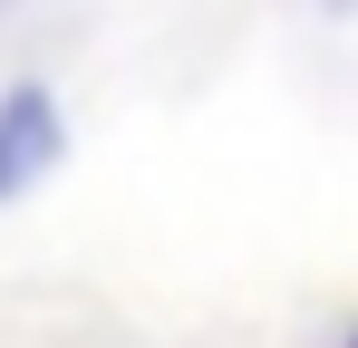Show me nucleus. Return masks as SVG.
<instances>
[{
	"label": "nucleus",
	"mask_w": 358,
	"mask_h": 348,
	"mask_svg": "<svg viewBox=\"0 0 358 348\" xmlns=\"http://www.w3.org/2000/svg\"><path fill=\"white\" fill-rule=\"evenodd\" d=\"M49 155H59V116H49L39 87H20V97L0 107V194H10V184H29Z\"/></svg>",
	"instance_id": "f257e3e1"
},
{
	"label": "nucleus",
	"mask_w": 358,
	"mask_h": 348,
	"mask_svg": "<svg viewBox=\"0 0 358 348\" xmlns=\"http://www.w3.org/2000/svg\"><path fill=\"white\" fill-rule=\"evenodd\" d=\"M349 348H358V339H349Z\"/></svg>",
	"instance_id": "f03ea898"
}]
</instances>
